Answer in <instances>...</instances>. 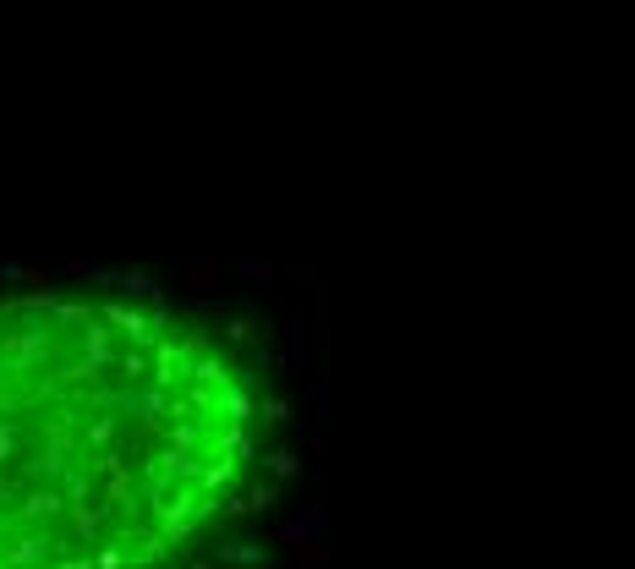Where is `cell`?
Returning <instances> with one entry per match:
<instances>
[{
  "label": "cell",
  "instance_id": "7a4b0ae2",
  "mask_svg": "<svg viewBox=\"0 0 635 569\" xmlns=\"http://www.w3.org/2000/svg\"><path fill=\"white\" fill-rule=\"evenodd\" d=\"M263 422H291V405H285V400H269V405H263Z\"/></svg>",
  "mask_w": 635,
  "mask_h": 569
},
{
  "label": "cell",
  "instance_id": "6da1fadb",
  "mask_svg": "<svg viewBox=\"0 0 635 569\" xmlns=\"http://www.w3.org/2000/svg\"><path fill=\"white\" fill-rule=\"evenodd\" d=\"M110 318H115V323H121V329H126V334H132V340H143V318H137V312H121V307H115V312H110Z\"/></svg>",
  "mask_w": 635,
  "mask_h": 569
},
{
  "label": "cell",
  "instance_id": "3957f363",
  "mask_svg": "<svg viewBox=\"0 0 635 569\" xmlns=\"http://www.w3.org/2000/svg\"><path fill=\"white\" fill-rule=\"evenodd\" d=\"M269 471L274 476H291L296 471V455H285V449H280V455H269Z\"/></svg>",
  "mask_w": 635,
  "mask_h": 569
}]
</instances>
